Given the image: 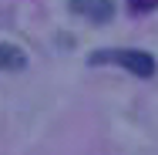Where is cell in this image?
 I'll list each match as a JSON object with an SVG mask.
<instances>
[{
	"instance_id": "3957f363",
	"label": "cell",
	"mask_w": 158,
	"mask_h": 155,
	"mask_svg": "<svg viewBox=\"0 0 158 155\" xmlns=\"http://www.w3.org/2000/svg\"><path fill=\"white\" fill-rule=\"evenodd\" d=\"M27 64V54L17 44H0V71H20Z\"/></svg>"
},
{
	"instance_id": "7a4b0ae2",
	"label": "cell",
	"mask_w": 158,
	"mask_h": 155,
	"mask_svg": "<svg viewBox=\"0 0 158 155\" xmlns=\"http://www.w3.org/2000/svg\"><path fill=\"white\" fill-rule=\"evenodd\" d=\"M67 7H71L74 14L94 20V24H104V20L114 17V0H71Z\"/></svg>"
},
{
	"instance_id": "6da1fadb",
	"label": "cell",
	"mask_w": 158,
	"mask_h": 155,
	"mask_svg": "<svg viewBox=\"0 0 158 155\" xmlns=\"http://www.w3.org/2000/svg\"><path fill=\"white\" fill-rule=\"evenodd\" d=\"M88 64H121V67H128L138 78H152L155 74V58L152 54H145V51H125V47H118V51H98V54L88 58Z\"/></svg>"
},
{
	"instance_id": "277c9868",
	"label": "cell",
	"mask_w": 158,
	"mask_h": 155,
	"mask_svg": "<svg viewBox=\"0 0 158 155\" xmlns=\"http://www.w3.org/2000/svg\"><path fill=\"white\" fill-rule=\"evenodd\" d=\"M128 7H131L135 14H148V10L158 7V0H128Z\"/></svg>"
}]
</instances>
